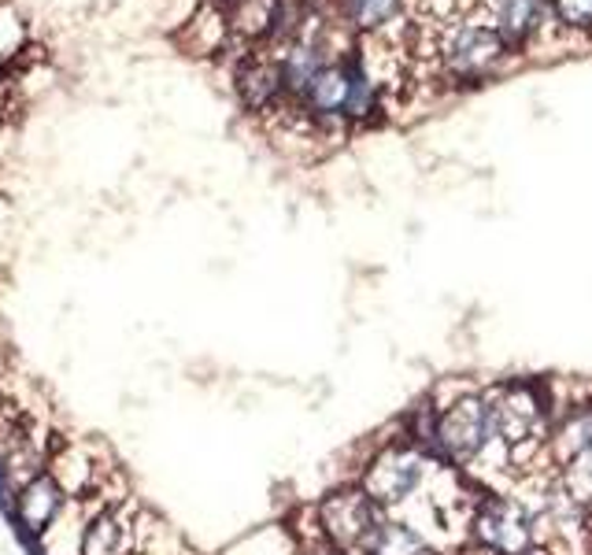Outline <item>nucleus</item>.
<instances>
[{
	"label": "nucleus",
	"mask_w": 592,
	"mask_h": 555,
	"mask_svg": "<svg viewBox=\"0 0 592 555\" xmlns=\"http://www.w3.org/2000/svg\"><path fill=\"white\" fill-rule=\"evenodd\" d=\"M493 392V415H496V441L507 452L518 478L534 470H545L548 444L559 419V400L548 381L537 378H515L489 386Z\"/></svg>",
	"instance_id": "1"
},
{
	"label": "nucleus",
	"mask_w": 592,
	"mask_h": 555,
	"mask_svg": "<svg viewBox=\"0 0 592 555\" xmlns=\"http://www.w3.org/2000/svg\"><path fill=\"white\" fill-rule=\"evenodd\" d=\"M512 489L526 503L540 555H592V514L559 486L552 470L526 474Z\"/></svg>",
	"instance_id": "2"
},
{
	"label": "nucleus",
	"mask_w": 592,
	"mask_h": 555,
	"mask_svg": "<svg viewBox=\"0 0 592 555\" xmlns=\"http://www.w3.org/2000/svg\"><path fill=\"white\" fill-rule=\"evenodd\" d=\"M441 467H445L441 456H434L423 444L396 433V437H385L371 456L363 459V470L355 481H360L390 514H404L430 492Z\"/></svg>",
	"instance_id": "3"
},
{
	"label": "nucleus",
	"mask_w": 592,
	"mask_h": 555,
	"mask_svg": "<svg viewBox=\"0 0 592 555\" xmlns=\"http://www.w3.org/2000/svg\"><path fill=\"white\" fill-rule=\"evenodd\" d=\"M385 519H390V511H385L355 478L341 481V486H333L330 492H322L311 508L315 530L349 555L371 552V544L377 537V530L385 526Z\"/></svg>",
	"instance_id": "4"
},
{
	"label": "nucleus",
	"mask_w": 592,
	"mask_h": 555,
	"mask_svg": "<svg viewBox=\"0 0 592 555\" xmlns=\"http://www.w3.org/2000/svg\"><path fill=\"white\" fill-rule=\"evenodd\" d=\"M548 470L592 514V400L559 408L548 444Z\"/></svg>",
	"instance_id": "5"
},
{
	"label": "nucleus",
	"mask_w": 592,
	"mask_h": 555,
	"mask_svg": "<svg viewBox=\"0 0 592 555\" xmlns=\"http://www.w3.org/2000/svg\"><path fill=\"white\" fill-rule=\"evenodd\" d=\"M152 530H160L156 514L134 492L97 503L81 530V555H149Z\"/></svg>",
	"instance_id": "6"
},
{
	"label": "nucleus",
	"mask_w": 592,
	"mask_h": 555,
	"mask_svg": "<svg viewBox=\"0 0 592 555\" xmlns=\"http://www.w3.org/2000/svg\"><path fill=\"white\" fill-rule=\"evenodd\" d=\"M467 548L478 555H529L537 548L534 522L515 489L482 492L467 526Z\"/></svg>",
	"instance_id": "7"
},
{
	"label": "nucleus",
	"mask_w": 592,
	"mask_h": 555,
	"mask_svg": "<svg viewBox=\"0 0 592 555\" xmlns=\"http://www.w3.org/2000/svg\"><path fill=\"white\" fill-rule=\"evenodd\" d=\"M507 42L496 34L493 23H478V19H459L441 34L437 56L441 70L456 82H482L507 59Z\"/></svg>",
	"instance_id": "8"
},
{
	"label": "nucleus",
	"mask_w": 592,
	"mask_h": 555,
	"mask_svg": "<svg viewBox=\"0 0 592 555\" xmlns=\"http://www.w3.org/2000/svg\"><path fill=\"white\" fill-rule=\"evenodd\" d=\"M67 503H70V492L53 478V470H41L34 478L19 481L15 497H12V511H8L4 519H8V526L15 530L19 544L30 552L41 533L67 511Z\"/></svg>",
	"instance_id": "9"
},
{
	"label": "nucleus",
	"mask_w": 592,
	"mask_h": 555,
	"mask_svg": "<svg viewBox=\"0 0 592 555\" xmlns=\"http://www.w3.org/2000/svg\"><path fill=\"white\" fill-rule=\"evenodd\" d=\"M489 12H493V26L507 48H523L548 23L552 0H489Z\"/></svg>",
	"instance_id": "10"
},
{
	"label": "nucleus",
	"mask_w": 592,
	"mask_h": 555,
	"mask_svg": "<svg viewBox=\"0 0 592 555\" xmlns=\"http://www.w3.org/2000/svg\"><path fill=\"white\" fill-rule=\"evenodd\" d=\"M344 100H349V67L344 59L322 67L319 78L308 86V93L300 97V108L308 111L315 123L322 126H341L344 123Z\"/></svg>",
	"instance_id": "11"
},
{
	"label": "nucleus",
	"mask_w": 592,
	"mask_h": 555,
	"mask_svg": "<svg viewBox=\"0 0 592 555\" xmlns=\"http://www.w3.org/2000/svg\"><path fill=\"white\" fill-rule=\"evenodd\" d=\"M282 64V82H285V97L300 100L308 93V86L319 78L322 67H330V56H326V45L319 37H308V34H296L285 53L278 56Z\"/></svg>",
	"instance_id": "12"
},
{
	"label": "nucleus",
	"mask_w": 592,
	"mask_h": 555,
	"mask_svg": "<svg viewBox=\"0 0 592 555\" xmlns=\"http://www.w3.org/2000/svg\"><path fill=\"white\" fill-rule=\"evenodd\" d=\"M238 93L252 111H267L271 104H278V97H285L278 59H252V64H244L238 75Z\"/></svg>",
	"instance_id": "13"
},
{
	"label": "nucleus",
	"mask_w": 592,
	"mask_h": 555,
	"mask_svg": "<svg viewBox=\"0 0 592 555\" xmlns=\"http://www.w3.org/2000/svg\"><path fill=\"white\" fill-rule=\"evenodd\" d=\"M349 67V100H344V123H374L382 111V86L371 78V70L363 67V56L352 53L344 59Z\"/></svg>",
	"instance_id": "14"
},
{
	"label": "nucleus",
	"mask_w": 592,
	"mask_h": 555,
	"mask_svg": "<svg viewBox=\"0 0 592 555\" xmlns=\"http://www.w3.org/2000/svg\"><path fill=\"white\" fill-rule=\"evenodd\" d=\"M366 555H441V552H437L434 544L412 526V522L390 514V519H385V526L377 530V537H374L371 552H366Z\"/></svg>",
	"instance_id": "15"
},
{
	"label": "nucleus",
	"mask_w": 592,
	"mask_h": 555,
	"mask_svg": "<svg viewBox=\"0 0 592 555\" xmlns=\"http://www.w3.org/2000/svg\"><path fill=\"white\" fill-rule=\"evenodd\" d=\"M401 4L404 0H337V15L341 23H349L352 30H382L390 26L396 15H401Z\"/></svg>",
	"instance_id": "16"
},
{
	"label": "nucleus",
	"mask_w": 592,
	"mask_h": 555,
	"mask_svg": "<svg viewBox=\"0 0 592 555\" xmlns=\"http://www.w3.org/2000/svg\"><path fill=\"white\" fill-rule=\"evenodd\" d=\"M222 555H300V537H296L293 526H263L249 537H241L238 544H230Z\"/></svg>",
	"instance_id": "17"
},
{
	"label": "nucleus",
	"mask_w": 592,
	"mask_h": 555,
	"mask_svg": "<svg viewBox=\"0 0 592 555\" xmlns=\"http://www.w3.org/2000/svg\"><path fill=\"white\" fill-rule=\"evenodd\" d=\"M552 15L559 26L589 34L592 30V0H552Z\"/></svg>",
	"instance_id": "18"
},
{
	"label": "nucleus",
	"mask_w": 592,
	"mask_h": 555,
	"mask_svg": "<svg viewBox=\"0 0 592 555\" xmlns=\"http://www.w3.org/2000/svg\"><path fill=\"white\" fill-rule=\"evenodd\" d=\"M293 530H296V537H300V555H349V552H341L337 544H330L319 530H315L311 511H308V530H300V526H293Z\"/></svg>",
	"instance_id": "19"
},
{
	"label": "nucleus",
	"mask_w": 592,
	"mask_h": 555,
	"mask_svg": "<svg viewBox=\"0 0 592 555\" xmlns=\"http://www.w3.org/2000/svg\"><path fill=\"white\" fill-rule=\"evenodd\" d=\"M529 555H540V552H537V548H534V552H529Z\"/></svg>",
	"instance_id": "20"
}]
</instances>
